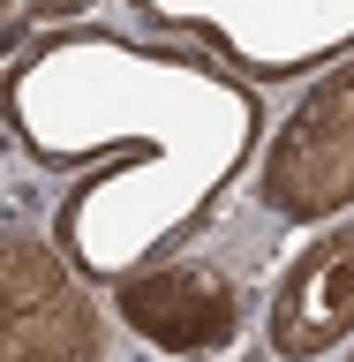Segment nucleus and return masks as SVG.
<instances>
[{
  "label": "nucleus",
  "instance_id": "1",
  "mask_svg": "<svg viewBox=\"0 0 354 362\" xmlns=\"http://www.w3.org/2000/svg\"><path fill=\"white\" fill-rule=\"evenodd\" d=\"M264 204L287 219H324L354 204V61L294 106L264 158Z\"/></svg>",
  "mask_w": 354,
  "mask_h": 362
},
{
  "label": "nucleus",
  "instance_id": "2",
  "mask_svg": "<svg viewBox=\"0 0 354 362\" xmlns=\"http://www.w3.org/2000/svg\"><path fill=\"white\" fill-rule=\"evenodd\" d=\"M8 362H98V302L38 234L8 242Z\"/></svg>",
  "mask_w": 354,
  "mask_h": 362
},
{
  "label": "nucleus",
  "instance_id": "3",
  "mask_svg": "<svg viewBox=\"0 0 354 362\" xmlns=\"http://www.w3.org/2000/svg\"><path fill=\"white\" fill-rule=\"evenodd\" d=\"M121 317L151 339L158 355H211L242 332V287L211 264H158L121 279Z\"/></svg>",
  "mask_w": 354,
  "mask_h": 362
},
{
  "label": "nucleus",
  "instance_id": "4",
  "mask_svg": "<svg viewBox=\"0 0 354 362\" xmlns=\"http://www.w3.org/2000/svg\"><path fill=\"white\" fill-rule=\"evenodd\" d=\"M354 332V226H332L324 242H309L294 257V272L279 279L271 302V355L309 362L324 347Z\"/></svg>",
  "mask_w": 354,
  "mask_h": 362
}]
</instances>
